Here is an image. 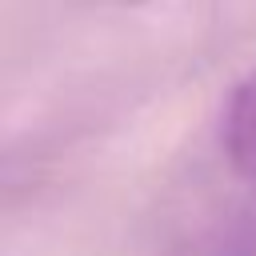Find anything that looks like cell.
<instances>
[{
    "label": "cell",
    "instance_id": "cell-1",
    "mask_svg": "<svg viewBox=\"0 0 256 256\" xmlns=\"http://www.w3.org/2000/svg\"><path fill=\"white\" fill-rule=\"evenodd\" d=\"M220 144H224L232 172L256 184V68H248L224 100Z\"/></svg>",
    "mask_w": 256,
    "mask_h": 256
}]
</instances>
